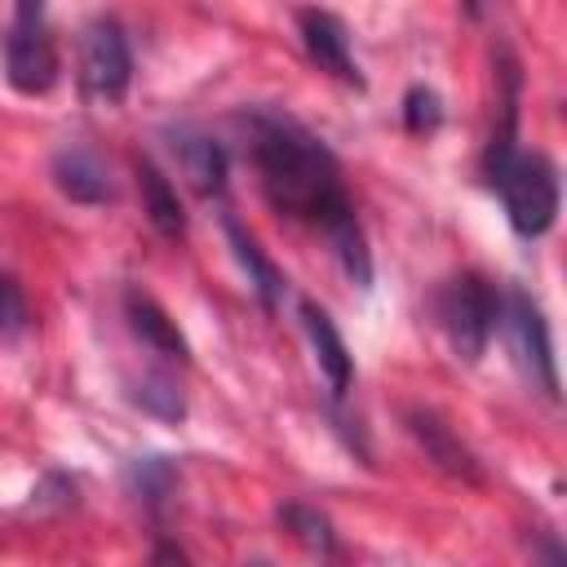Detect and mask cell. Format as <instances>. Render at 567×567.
Returning a JSON list of instances; mask_svg holds the SVG:
<instances>
[{"mask_svg": "<svg viewBox=\"0 0 567 567\" xmlns=\"http://www.w3.org/2000/svg\"><path fill=\"white\" fill-rule=\"evenodd\" d=\"M248 137H252L248 146H252V164H257L266 199L279 213L323 230L346 275L359 288H368L372 257H368L363 226L354 217V199L341 182L337 155L301 120L279 115V111H248Z\"/></svg>", "mask_w": 567, "mask_h": 567, "instance_id": "6da1fadb", "label": "cell"}, {"mask_svg": "<svg viewBox=\"0 0 567 567\" xmlns=\"http://www.w3.org/2000/svg\"><path fill=\"white\" fill-rule=\"evenodd\" d=\"M483 173L487 186L501 195V208L509 217V226L523 239L545 235L558 221V168L549 155L540 151H523L518 146V102L514 93L505 97V120L492 133L487 151H483Z\"/></svg>", "mask_w": 567, "mask_h": 567, "instance_id": "7a4b0ae2", "label": "cell"}, {"mask_svg": "<svg viewBox=\"0 0 567 567\" xmlns=\"http://www.w3.org/2000/svg\"><path fill=\"white\" fill-rule=\"evenodd\" d=\"M434 319H439L443 337L452 341V350L465 363H478L501 323V292L483 275L461 270L434 292Z\"/></svg>", "mask_w": 567, "mask_h": 567, "instance_id": "3957f363", "label": "cell"}, {"mask_svg": "<svg viewBox=\"0 0 567 567\" xmlns=\"http://www.w3.org/2000/svg\"><path fill=\"white\" fill-rule=\"evenodd\" d=\"M58 71H62V58H58L53 31L44 27V9L31 4V0L18 4L13 27L4 35V75H9V84L27 97H40L58 84Z\"/></svg>", "mask_w": 567, "mask_h": 567, "instance_id": "277c9868", "label": "cell"}, {"mask_svg": "<svg viewBox=\"0 0 567 567\" xmlns=\"http://www.w3.org/2000/svg\"><path fill=\"white\" fill-rule=\"evenodd\" d=\"M133 84V49L115 18H93L80 31V89L93 102L115 106Z\"/></svg>", "mask_w": 567, "mask_h": 567, "instance_id": "5b68a950", "label": "cell"}, {"mask_svg": "<svg viewBox=\"0 0 567 567\" xmlns=\"http://www.w3.org/2000/svg\"><path fill=\"white\" fill-rule=\"evenodd\" d=\"M501 323H505L509 350H514L518 368L532 377V385H540L549 399H558V363H554V341H549V323H545L540 306L523 288H509V292H501Z\"/></svg>", "mask_w": 567, "mask_h": 567, "instance_id": "8992f818", "label": "cell"}, {"mask_svg": "<svg viewBox=\"0 0 567 567\" xmlns=\"http://www.w3.org/2000/svg\"><path fill=\"white\" fill-rule=\"evenodd\" d=\"M297 31H301V44L310 53V62L354 89H363V75H359V62L350 58V31L337 13L328 9H301L297 13Z\"/></svg>", "mask_w": 567, "mask_h": 567, "instance_id": "52a82bcc", "label": "cell"}, {"mask_svg": "<svg viewBox=\"0 0 567 567\" xmlns=\"http://www.w3.org/2000/svg\"><path fill=\"white\" fill-rule=\"evenodd\" d=\"M403 425H408V434L421 443V452H425V461H434L447 478H461V483H483V470H478V461H474V452L452 434V425L439 416V412H430V408H408L403 412Z\"/></svg>", "mask_w": 567, "mask_h": 567, "instance_id": "ba28073f", "label": "cell"}, {"mask_svg": "<svg viewBox=\"0 0 567 567\" xmlns=\"http://www.w3.org/2000/svg\"><path fill=\"white\" fill-rule=\"evenodd\" d=\"M301 328H306V337L315 346V363H319L332 399H346L350 385H354V354H350L341 328L332 323V315L319 301H301Z\"/></svg>", "mask_w": 567, "mask_h": 567, "instance_id": "9c48e42d", "label": "cell"}, {"mask_svg": "<svg viewBox=\"0 0 567 567\" xmlns=\"http://www.w3.org/2000/svg\"><path fill=\"white\" fill-rule=\"evenodd\" d=\"M49 173H53V186H58L71 204H106V199L115 195V182H111L106 159H102L97 151L80 146V142L62 146V151L53 155Z\"/></svg>", "mask_w": 567, "mask_h": 567, "instance_id": "30bf717a", "label": "cell"}, {"mask_svg": "<svg viewBox=\"0 0 567 567\" xmlns=\"http://www.w3.org/2000/svg\"><path fill=\"white\" fill-rule=\"evenodd\" d=\"M168 146L177 155L182 177L199 195H221L226 190V151H221V142H213L208 133H199L190 124H177V128H168Z\"/></svg>", "mask_w": 567, "mask_h": 567, "instance_id": "8fae6325", "label": "cell"}, {"mask_svg": "<svg viewBox=\"0 0 567 567\" xmlns=\"http://www.w3.org/2000/svg\"><path fill=\"white\" fill-rule=\"evenodd\" d=\"M124 315H128V328H133V332H137L155 354L177 359V363H186V359H190V346H186V337H182L177 319H173L155 297H146V292L128 288V292H124Z\"/></svg>", "mask_w": 567, "mask_h": 567, "instance_id": "7c38bea8", "label": "cell"}, {"mask_svg": "<svg viewBox=\"0 0 567 567\" xmlns=\"http://www.w3.org/2000/svg\"><path fill=\"white\" fill-rule=\"evenodd\" d=\"M137 173V190H142V208L151 217V226L164 235V239H177L186 230V213H182V199H177V186L164 177V168L155 159H137L133 164Z\"/></svg>", "mask_w": 567, "mask_h": 567, "instance_id": "4fadbf2b", "label": "cell"}, {"mask_svg": "<svg viewBox=\"0 0 567 567\" xmlns=\"http://www.w3.org/2000/svg\"><path fill=\"white\" fill-rule=\"evenodd\" d=\"M226 239H230V248H235V257H239V266L248 270V284H252V292H257V301L266 306V310H275L279 306V297H284V275L275 270V261L257 248V239L226 213Z\"/></svg>", "mask_w": 567, "mask_h": 567, "instance_id": "5bb4252c", "label": "cell"}, {"mask_svg": "<svg viewBox=\"0 0 567 567\" xmlns=\"http://www.w3.org/2000/svg\"><path fill=\"white\" fill-rule=\"evenodd\" d=\"M124 478H128L133 496L155 509V505H164V501L173 496V487H177V465H173L168 456H137V461H128Z\"/></svg>", "mask_w": 567, "mask_h": 567, "instance_id": "9a60e30c", "label": "cell"}, {"mask_svg": "<svg viewBox=\"0 0 567 567\" xmlns=\"http://www.w3.org/2000/svg\"><path fill=\"white\" fill-rule=\"evenodd\" d=\"M128 399L142 412L159 416V421H182L186 416V399H182V390H177V381L168 372H142V381H133Z\"/></svg>", "mask_w": 567, "mask_h": 567, "instance_id": "2e32d148", "label": "cell"}, {"mask_svg": "<svg viewBox=\"0 0 567 567\" xmlns=\"http://www.w3.org/2000/svg\"><path fill=\"white\" fill-rule=\"evenodd\" d=\"M279 523H284L306 549H315V554H323V558L337 554V532H332V523H328L319 509H310V505H301V501H288V505H279Z\"/></svg>", "mask_w": 567, "mask_h": 567, "instance_id": "e0dca14e", "label": "cell"}, {"mask_svg": "<svg viewBox=\"0 0 567 567\" xmlns=\"http://www.w3.org/2000/svg\"><path fill=\"white\" fill-rule=\"evenodd\" d=\"M403 124H408V133H434L443 124V102L430 84H412L403 93Z\"/></svg>", "mask_w": 567, "mask_h": 567, "instance_id": "ac0fdd59", "label": "cell"}, {"mask_svg": "<svg viewBox=\"0 0 567 567\" xmlns=\"http://www.w3.org/2000/svg\"><path fill=\"white\" fill-rule=\"evenodd\" d=\"M31 323V310H27V292L13 275L0 270V337H13Z\"/></svg>", "mask_w": 567, "mask_h": 567, "instance_id": "d6986e66", "label": "cell"}, {"mask_svg": "<svg viewBox=\"0 0 567 567\" xmlns=\"http://www.w3.org/2000/svg\"><path fill=\"white\" fill-rule=\"evenodd\" d=\"M532 567H567V554H563V540L549 532V527H540L536 532V549H532Z\"/></svg>", "mask_w": 567, "mask_h": 567, "instance_id": "ffe728a7", "label": "cell"}, {"mask_svg": "<svg viewBox=\"0 0 567 567\" xmlns=\"http://www.w3.org/2000/svg\"><path fill=\"white\" fill-rule=\"evenodd\" d=\"M151 567H190V558L177 540H155L151 545Z\"/></svg>", "mask_w": 567, "mask_h": 567, "instance_id": "44dd1931", "label": "cell"}, {"mask_svg": "<svg viewBox=\"0 0 567 567\" xmlns=\"http://www.w3.org/2000/svg\"><path fill=\"white\" fill-rule=\"evenodd\" d=\"M252 567H270V563H252Z\"/></svg>", "mask_w": 567, "mask_h": 567, "instance_id": "7402d4cb", "label": "cell"}]
</instances>
